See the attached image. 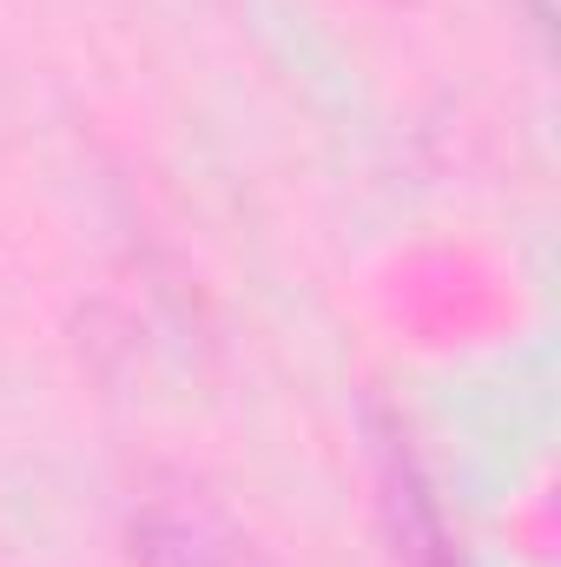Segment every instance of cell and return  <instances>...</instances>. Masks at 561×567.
Listing matches in <instances>:
<instances>
[{
    "mask_svg": "<svg viewBox=\"0 0 561 567\" xmlns=\"http://www.w3.org/2000/svg\"><path fill=\"white\" fill-rule=\"evenodd\" d=\"M133 555L140 567H272L265 548L238 528V515L192 475H152L140 488Z\"/></svg>",
    "mask_w": 561,
    "mask_h": 567,
    "instance_id": "1",
    "label": "cell"
},
{
    "mask_svg": "<svg viewBox=\"0 0 561 567\" xmlns=\"http://www.w3.org/2000/svg\"><path fill=\"white\" fill-rule=\"evenodd\" d=\"M377 475H384V515H390L397 555H410V567H456V548H449V535L436 522V502L422 488L404 435H384L377 442Z\"/></svg>",
    "mask_w": 561,
    "mask_h": 567,
    "instance_id": "2",
    "label": "cell"
}]
</instances>
